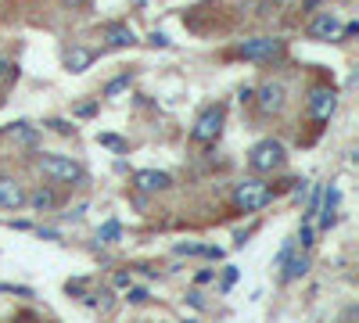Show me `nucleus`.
Returning a JSON list of instances; mask_svg holds the SVG:
<instances>
[{
    "label": "nucleus",
    "mask_w": 359,
    "mask_h": 323,
    "mask_svg": "<svg viewBox=\"0 0 359 323\" xmlns=\"http://www.w3.org/2000/svg\"><path fill=\"white\" fill-rule=\"evenodd\" d=\"M233 209L237 212H262L269 201H273V187H269L262 176H245L241 184H233Z\"/></svg>",
    "instance_id": "obj_1"
},
{
    "label": "nucleus",
    "mask_w": 359,
    "mask_h": 323,
    "mask_svg": "<svg viewBox=\"0 0 359 323\" xmlns=\"http://www.w3.org/2000/svg\"><path fill=\"white\" fill-rule=\"evenodd\" d=\"M36 169L47 176L50 184H83L86 180V172H83V165L76 162V158H69V155H54V151H43V155H36Z\"/></svg>",
    "instance_id": "obj_2"
},
{
    "label": "nucleus",
    "mask_w": 359,
    "mask_h": 323,
    "mask_svg": "<svg viewBox=\"0 0 359 323\" xmlns=\"http://www.w3.org/2000/svg\"><path fill=\"white\" fill-rule=\"evenodd\" d=\"M284 162H287V151H284V144L273 140V137L252 144V151H248V169L255 176H273V172L284 169Z\"/></svg>",
    "instance_id": "obj_3"
},
{
    "label": "nucleus",
    "mask_w": 359,
    "mask_h": 323,
    "mask_svg": "<svg viewBox=\"0 0 359 323\" xmlns=\"http://www.w3.org/2000/svg\"><path fill=\"white\" fill-rule=\"evenodd\" d=\"M223 123H226V108L223 104H205L201 115L194 119V126H191V140L208 148V144H216L223 137Z\"/></svg>",
    "instance_id": "obj_4"
},
{
    "label": "nucleus",
    "mask_w": 359,
    "mask_h": 323,
    "mask_svg": "<svg viewBox=\"0 0 359 323\" xmlns=\"http://www.w3.org/2000/svg\"><path fill=\"white\" fill-rule=\"evenodd\" d=\"M237 54L245 57V62H273V57L284 54V40L277 36H252L237 47Z\"/></svg>",
    "instance_id": "obj_5"
},
{
    "label": "nucleus",
    "mask_w": 359,
    "mask_h": 323,
    "mask_svg": "<svg viewBox=\"0 0 359 323\" xmlns=\"http://www.w3.org/2000/svg\"><path fill=\"white\" fill-rule=\"evenodd\" d=\"M306 111H309L313 123H327L338 111V94L331 90V86H313L309 97H306Z\"/></svg>",
    "instance_id": "obj_6"
},
{
    "label": "nucleus",
    "mask_w": 359,
    "mask_h": 323,
    "mask_svg": "<svg viewBox=\"0 0 359 323\" xmlns=\"http://www.w3.org/2000/svg\"><path fill=\"white\" fill-rule=\"evenodd\" d=\"M252 97H255V104H259L262 115H280L284 104H287V86H284L280 79H269V83L259 86Z\"/></svg>",
    "instance_id": "obj_7"
},
{
    "label": "nucleus",
    "mask_w": 359,
    "mask_h": 323,
    "mask_svg": "<svg viewBox=\"0 0 359 323\" xmlns=\"http://www.w3.org/2000/svg\"><path fill=\"white\" fill-rule=\"evenodd\" d=\"M306 33H309V40H320V43L341 40V18H338V11H316L309 18V25H306Z\"/></svg>",
    "instance_id": "obj_8"
},
{
    "label": "nucleus",
    "mask_w": 359,
    "mask_h": 323,
    "mask_svg": "<svg viewBox=\"0 0 359 323\" xmlns=\"http://www.w3.org/2000/svg\"><path fill=\"white\" fill-rule=\"evenodd\" d=\"M133 187L140 194H162V191L172 187V176L162 172V169H137L133 172Z\"/></svg>",
    "instance_id": "obj_9"
},
{
    "label": "nucleus",
    "mask_w": 359,
    "mask_h": 323,
    "mask_svg": "<svg viewBox=\"0 0 359 323\" xmlns=\"http://www.w3.org/2000/svg\"><path fill=\"white\" fill-rule=\"evenodd\" d=\"M101 40H104V47H111V50H126V47L137 43V33H133L126 22H104V25H101Z\"/></svg>",
    "instance_id": "obj_10"
},
{
    "label": "nucleus",
    "mask_w": 359,
    "mask_h": 323,
    "mask_svg": "<svg viewBox=\"0 0 359 323\" xmlns=\"http://www.w3.org/2000/svg\"><path fill=\"white\" fill-rule=\"evenodd\" d=\"M25 184L15 180V176H0V209H8V212H18L22 205H25Z\"/></svg>",
    "instance_id": "obj_11"
},
{
    "label": "nucleus",
    "mask_w": 359,
    "mask_h": 323,
    "mask_svg": "<svg viewBox=\"0 0 359 323\" xmlns=\"http://www.w3.org/2000/svg\"><path fill=\"white\" fill-rule=\"evenodd\" d=\"M280 270H284V273H280V280H284V284L302 280V277L309 273V252H291V255H287V262H284Z\"/></svg>",
    "instance_id": "obj_12"
},
{
    "label": "nucleus",
    "mask_w": 359,
    "mask_h": 323,
    "mask_svg": "<svg viewBox=\"0 0 359 323\" xmlns=\"http://www.w3.org/2000/svg\"><path fill=\"white\" fill-rule=\"evenodd\" d=\"M320 198H323V209H316V212H323V216H320V226H323V230H331V226L338 223L341 191H338V187H331V191H320Z\"/></svg>",
    "instance_id": "obj_13"
},
{
    "label": "nucleus",
    "mask_w": 359,
    "mask_h": 323,
    "mask_svg": "<svg viewBox=\"0 0 359 323\" xmlns=\"http://www.w3.org/2000/svg\"><path fill=\"white\" fill-rule=\"evenodd\" d=\"M8 137H11V144H18V148H36L40 130L33 123H11L8 126Z\"/></svg>",
    "instance_id": "obj_14"
},
{
    "label": "nucleus",
    "mask_w": 359,
    "mask_h": 323,
    "mask_svg": "<svg viewBox=\"0 0 359 323\" xmlns=\"http://www.w3.org/2000/svg\"><path fill=\"white\" fill-rule=\"evenodd\" d=\"M25 205H29L33 212H54V209H57V191L36 187L33 194H25Z\"/></svg>",
    "instance_id": "obj_15"
},
{
    "label": "nucleus",
    "mask_w": 359,
    "mask_h": 323,
    "mask_svg": "<svg viewBox=\"0 0 359 323\" xmlns=\"http://www.w3.org/2000/svg\"><path fill=\"white\" fill-rule=\"evenodd\" d=\"M94 50H86V47H72V50H65V69L69 72H86L90 65H94Z\"/></svg>",
    "instance_id": "obj_16"
},
{
    "label": "nucleus",
    "mask_w": 359,
    "mask_h": 323,
    "mask_svg": "<svg viewBox=\"0 0 359 323\" xmlns=\"http://www.w3.org/2000/svg\"><path fill=\"white\" fill-rule=\"evenodd\" d=\"M130 83H133V72H123V76H115V79H111V83L104 86V97H118V94H123Z\"/></svg>",
    "instance_id": "obj_17"
},
{
    "label": "nucleus",
    "mask_w": 359,
    "mask_h": 323,
    "mask_svg": "<svg viewBox=\"0 0 359 323\" xmlns=\"http://www.w3.org/2000/svg\"><path fill=\"white\" fill-rule=\"evenodd\" d=\"M118 233H123V226H118L115 219H108V223L97 230V241H101V245H115V241H118Z\"/></svg>",
    "instance_id": "obj_18"
},
{
    "label": "nucleus",
    "mask_w": 359,
    "mask_h": 323,
    "mask_svg": "<svg viewBox=\"0 0 359 323\" xmlns=\"http://www.w3.org/2000/svg\"><path fill=\"white\" fill-rule=\"evenodd\" d=\"M298 241H302V252H309V248H313V219H306V223H302V230H298Z\"/></svg>",
    "instance_id": "obj_19"
},
{
    "label": "nucleus",
    "mask_w": 359,
    "mask_h": 323,
    "mask_svg": "<svg viewBox=\"0 0 359 323\" xmlns=\"http://www.w3.org/2000/svg\"><path fill=\"white\" fill-rule=\"evenodd\" d=\"M126 302H130V305H144V302H147V287H133V284H130Z\"/></svg>",
    "instance_id": "obj_20"
},
{
    "label": "nucleus",
    "mask_w": 359,
    "mask_h": 323,
    "mask_svg": "<svg viewBox=\"0 0 359 323\" xmlns=\"http://www.w3.org/2000/svg\"><path fill=\"white\" fill-rule=\"evenodd\" d=\"M47 126H50L54 133H65V137H69V133H76V126H72V123H65V119H50Z\"/></svg>",
    "instance_id": "obj_21"
},
{
    "label": "nucleus",
    "mask_w": 359,
    "mask_h": 323,
    "mask_svg": "<svg viewBox=\"0 0 359 323\" xmlns=\"http://www.w3.org/2000/svg\"><path fill=\"white\" fill-rule=\"evenodd\" d=\"M291 252H294V241H284V248H280V255L273 259V270H280V266H284V262H287V255H291Z\"/></svg>",
    "instance_id": "obj_22"
},
{
    "label": "nucleus",
    "mask_w": 359,
    "mask_h": 323,
    "mask_svg": "<svg viewBox=\"0 0 359 323\" xmlns=\"http://www.w3.org/2000/svg\"><path fill=\"white\" fill-rule=\"evenodd\" d=\"M94 111H97V101H86V104H79V108H76V115H79V119H90Z\"/></svg>",
    "instance_id": "obj_23"
},
{
    "label": "nucleus",
    "mask_w": 359,
    "mask_h": 323,
    "mask_svg": "<svg viewBox=\"0 0 359 323\" xmlns=\"http://www.w3.org/2000/svg\"><path fill=\"white\" fill-rule=\"evenodd\" d=\"M101 144H104V148H115V151H123V140H118V137H111V133H104V137H101Z\"/></svg>",
    "instance_id": "obj_24"
},
{
    "label": "nucleus",
    "mask_w": 359,
    "mask_h": 323,
    "mask_svg": "<svg viewBox=\"0 0 359 323\" xmlns=\"http://www.w3.org/2000/svg\"><path fill=\"white\" fill-rule=\"evenodd\" d=\"M11 323H43V319H40L36 312H18V316H15Z\"/></svg>",
    "instance_id": "obj_25"
},
{
    "label": "nucleus",
    "mask_w": 359,
    "mask_h": 323,
    "mask_svg": "<svg viewBox=\"0 0 359 323\" xmlns=\"http://www.w3.org/2000/svg\"><path fill=\"white\" fill-rule=\"evenodd\" d=\"M147 43H151V47H169V36L165 33H151V36H147Z\"/></svg>",
    "instance_id": "obj_26"
},
{
    "label": "nucleus",
    "mask_w": 359,
    "mask_h": 323,
    "mask_svg": "<svg viewBox=\"0 0 359 323\" xmlns=\"http://www.w3.org/2000/svg\"><path fill=\"white\" fill-rule=\"evenodd\" d=\"M62 4H65V8H72V11H79V8H90L94 0H62Z\"/></svg>",
    "instance_id": "obj_27"
},
{
    "label": "nucleus",
    "mask_w": 359,
    "mask_h": 323,
    "mask_svg": "<svg viewBox=\"0 0 359 323\" xmlns=\"http://www.w3.org/2000/svg\"><path fill=\"white\" fill-rule=\"evenodd\" d=\"M233 280H237V266H226V273H223V291H226Z\"/></svg>",
    "instance_id": "obj_28"
},
{
    "label": "nucleus",
    "mask_w": 359,
    "mask_h": 323,
    "mask_svg": "<svg viewBox=\"0 0 359 323\" xmlns=\"http://www.w3.org/2000/svg\"><path fill=\"white\" fill-rule=\"evenodd\" d=\"M130 284H133L130 273H118V277H115V287H130Z\"/></svg>",
    "instance_id": "obj_29"
},
{
    "label": "nucleus",
    "mask_w": 359,
    "mask_h": 323,
    "mask_svg": "<svg viewBox=\"0 0 359 323\" xmlns=\"http://www.w3.org/2000/svg\"><path fill=\"white\" fill-rule=\"evenodd\" d=\"M187 298H191V305H194V309H201V305H205V302H201V295H198V291H191Z\"/></svg>",
    "instance_id": "obj_30"
},
{
    "label": "nucleus",
    "mask_w": 359,
    "mask_h": 323,
    "mask_svg": "<svg viewBox=\"0 0 359 323\" xmlns=\"http://www.w3.org/2000/svg\"><path fill=\"white\" fill-rule=\"evenodd\" d=\"M0 76H8V57L0 54Z\"/></svg>",
    "instance_id": "obj_31"
},
{
    "label": "nucleus",
    "mask_w": 359,
    "mask_h": 323,
    "mask_svg": "<svg viewBox=\"0 0 359 323\" xmlns=\"http://www.w3.org/2000/svg\"><path fill=\"white\" fill-rule=\"evenodd\" d=\"M302 4H309V8H316V4H320V0H302Z\"/></svg>",
    "instance_id": "obj_32"
},
{
    "label": "nucleus",
    "mask_w": 359,
    "mask_h": 323,
    "mask_svg": "<svg viewBox=\"0 0 359 323\" xmlns=\"http://www.w3.org/2000/svg\"><path fill=\"white\" fill-rule=\"evenodd\" d=\"M4 101H8V97H4V90H0V108H4Z\"/></svg>",
    "instance_id": "obj_33"
}]
</instances>
